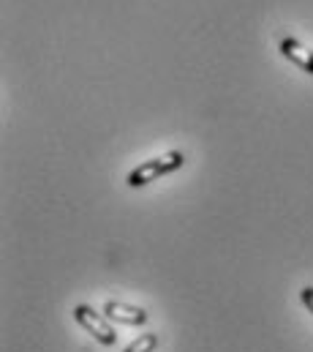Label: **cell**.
<instances>
[{
  "label": "cell",
  "instance_id": "cell-3",
  "mask_svg": "<svg viewBox=\"0 0 313 352\" xmlns=\"http://www.w3.org/2000/svg\"><path fill=\"white\" fill-rule=\"evenodd\" d=\"M101 311L112 325H126V328H142L150 320V314L142 306H131L123 300H106Z\"/></svg>",
  "mask_w": 313,
  "mask_h": 352
},
{
  "label": "cell",
  "instance_id": "cell-2",
  "mask_svg": "<svg viewBox=\"0 0 313 352\" xmlns=\"http://www.w3.org/2000/svg\"><path fill=\"white\" fill-rule=\"evenodd\" d=\"M71 314H74V322L79 328H84L101 347H115L117 344V333H115L112 322L104 317V311H95L87 303H79V306H74Z\"/></svg>",
  "mask_w": 313,
  "mask_h": 352
},
{
  "label": "cell",
  "instance_id": "cell-4",
  "mask_svg": "<svg viewBox=\"0 0 313 352\" xmlns=\"http://www.w3.org/2000/svg\"><path fill=\"white\" fill-rule=\"evenodd\" d=\"M278 52H281L292 66H297L300 72H305V74L313 77V50L303 47L294 36H278Z\"/></svg>",
  "mask_w": 313,
  "mask_h": 352
},
{
  "label": "cell",
  "instance_id": "cell-6",
  "mask_svg": "<svg viewBox=\"0 0 313 352\" xmlns=\"http://www.w3.org/2000/svg\"><path fill=\"white\" fill-rule=\"evenodd\" d=\"M300 300H303V306L311 311V317H313V287L311 284H305V287L300 289Z\"/></svg>",
  "mask_w": 313,
  "mask_h": 352
},
{
  "label": "cell",
  "instance_id": "cell-5",
  "mask_svg": "<svg viewBox=\"0 0 313 352\" xmlns=\"http://www.w3.org/2000/svg\"><path fill=\"white\" fill-rule=\"evenodd\" d=\"M156 347H158V333H142V336H137L123 352H156Z\"/></svg>",
  "mask_w": 313,
  "mask_h": 352
},
{
  "label": "cell",
  "instance_id": "cell-1",
  "mask_svg": "<svg viewBox=\"0 0 313 352\" xmlns=\"http://www.w3.org/2000/svg\"><path fill=\"white\" fill-rule=\"evenodd\" d=\"M183 164H185L183 151H169V153H163V156L148 159V162H142L139 167H134V170L126 175V186H131V188H145V186H150L158 177H166V175H172V173H177Z\"/></svg>",
  "mask_w": 313,
  "mask_h": 352
}]
</instances>
